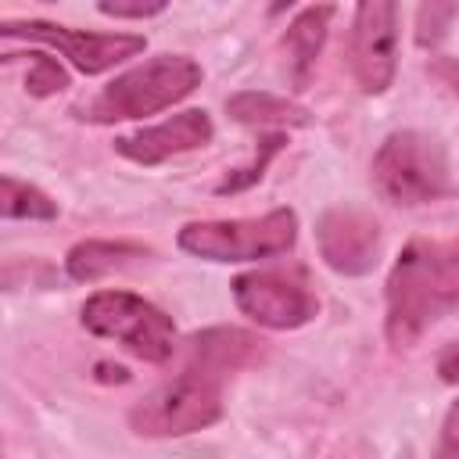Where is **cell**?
I'll use <instances>...</instances> for the list:
<instances>
[{
    "instance_id": "7",
    "label": "cell",
    "mask_w": 459,
    "mask_h": 459,
    "mask_svg": "<svg viewBox=\"0 0 459 459\" xmlns=\"http://www.w3.org/2000/svg\"><path fill=\"white\" fill-rule=\"evenodd\" d=\"M237 308L265 330H298L319 316L316 287L301 269H255L230 283Z\"/></svg>"
},
{
    "instance_id": "15",
    "label": "cell",
    "mask_w": 459,
    "mask_h": 459,
    "mask_svg": "<svg viewBox=\"0 0 459 459\" xmlns=\"http://www.w3.org/2000/svg\"><path fill=\"white\" fill-rule=\"evenodd\" d=\"M0 212L4 219H57V201H50V194H43L36 183H25L18 176H4L0 179Z\"/></svg>"
},
{
    "instance_id": "21",
    "label": "cell",
    "mask_w": 459,
    "mask_h": 459,
    "mask_svg": "<svg viewBox=\"0 0 459 459\" xmlns=\"http://www.w3.org/2000/svg\"><path fill=\"white\" fill-rule=\"evenodd\" d=\"M437 373L445 384H459V341L452 348H445V355L437 359Z\"/></svg>"
},
{
    "instance_id": "13",
    "label": "cell",
    "mask_w": 459,
    "mask_h": 459,
    "mask_svg": "<svg viewBox=\"0 0 459 459\" xmlns=\"http://www.w3.org/2000/svg\"><path fill=\"white\" fill-rule=\"evenodd\" d=\"M226 111L244 126H308L312 122V115L301 104L265 90H244L226 97Z\"/></svg>"
},
{
    "instance_id": "5",
    "label": "cell",
    "mask_w": 459,
    "mask_h": 459,
    "mask_svg": "<svg viewBox=\"0 0 459 459\" xmlns=\"http://www.w3.org/2000/svg\"><path fill=\"white\" fill-rule=\"evenodd\" d=\"M79 323L93 337L118 341L143 362H169L176 351V323L154 301L133 290H97L82 301Z\"/></svg>"
},
{
    "instance_id": "12",
    "label": "cell",
    "mask_w": 459,
    "mask_h": 459,
    "mask_svg": "<svg viewBox=\"0 0 459 459\" xmlns=\"http://www.w3.org/2000/svg\"><path fill=\"white\" fill-rule=\"evenodd\" d=\"M151 247L136 244V240H79L68 255H65V269L72 280L79 283H93L115 269H126L140 258H147Z\"/></svg>"
},
{
    "instance_id": "14",
    "label": "cell",
    "mask_w": 459,
    "mask_h": 459,
    "mask_svg": "<svg viewBox=\"0 0 459 459\" xmlns=\"http://www.w3.org/2000/svg\"><path fill=\"white\" fill-rule=\"evenodd\" d=\"M330 18H333V7H330V4H319V7L298 11V18L287 25L283 43H287V54H290V61H294V82H298V86L308 79V72H312L319 50H323L326 22H330Z\"/></svg>"
},
{
    "instance_id": "11",
    "label": "cell",
    "mask_w": 459,
    "mask_h": 459,
    "mask_svg": "<svg viewBox=\"0 0 459 459\" xmlns=\"http://www.w3.org/2000/svg\"><path fill=\"white\" fill-rule=\"evenodd\" d=\"M215 136V126L208 118L204 108H186L158 126H147V129H136L129 136H118L115 140V151L143 169L151 165H161L176 154H186V151H197L204 143H212Z\"/></svg>"
},
{
    "instance_id": "16",
    "label": "cell",
    "mask_w": 459,
    "mask_h": 459,
    "mask_svg": "<svg viewBox=\"0 0 459 459\" xmlns=\"http://www.w3.org/2000/svg\"><path fill=\"white\" fill-rule=\"evenodd\" d=\"M283 143H287V136H283V133H269V136H262V143H258V151H255V161H251V165H244V169H233V172L215 186V194H240V190L255 186V183L265 176L269 161L283 151Z\"/></svg>"
},
{
    "instance_id": "22",
    "label": "cell",
    "mask_w": 459,
    "mask_h": 459,
    "mask_svg": "<svg viewBox=\"0 0 459 459\" xmlns=\"http://www.w3.org/2000/svg\"><path fill=\"white\" fill-rule=\"evenodd\" d=\"M430 72H434L445 86H452V93H459V61L441 57V61H434V65H430Z\"/></svg>"
},
{
    "instance_id": "19",
    "label": "cell",
    "mask_w": 459,
    "mask_h": 459,
    "mask_svg": "<svg viewBox=\"0 0 459 459\" xmlns=\"http://www.w3.org/2000/svg\"><path fill=\"white\" fill-rule=\"evenodd\" d=\"M434 459H459V398L445 409V420H441V430H437Z\"/></svg>"
},
{
    "instance_id": "6",
    "label": "cell",
    "mask_w": 459,
    "mask_h": 459,
    "mask_svg": "<svg viewBox=\"0 0 459 459\" xmlns=\"http://www.w3.org/2000/svg\"><path fill=\"white\" fill-rule=\"evenodd\" d=\"M298 240L294 208H273L255 219H204L186 222L176 244L204 262H258L290 251Z\"/></svg>"
},
{
    "instance_id": "8",
    "label": "cell",
    "mask_w": 459,
    "mask_h": 459,
    "mask_svg": "<svg viewBox=\"0 0 459 459\" xmlns=\"http://www.w3.org/2000/svg\"><path fill=\"white\" fill-rule=\"evenodd\" d=\"M4 39H36L47 43L54 50H61V57H68L82 75H100L136 54H143L147 39L136 32H86V29H72V25H54V22H4L0 25Z\"/></svg>"
},
{
    "instance_id": "4",
    "label": "cell",
    "mask_w": 459,
    "mask_h": 459,
    "mask_svg": "<svg viewBox=\"0 0 459 459\" xmlns=\"http://www.w3.org/2000/svg\"><path fill=\"white\" fill-rule=\"evenodd\" d=\"M373 186L398 208H416L452 194L445 143L420 129H394L373 154Z\"/></svg>"
},
{
    "instance_id": "10",
    "label": "cell",
    "mask_w": 459,
    "mask_h": 459,
    "mask_svg": "<svg viewBox=\"0 0 459 459\" xmlns=\"http://www.w3.org/2000/svg\"><path fill=\"white\" fill-rule=\"evenodd\" d=\"M319 258L341 276H366L377 265L380 251V226L366 208L337 204L326 208L316 222Z\"/></svg>"
},
{
    "instance_id": "9",
    "label": "cell",
    "mask_w": 459,
    "mask_h": 459,
    "mask_svg": "<svg viewBox=\"0 0 459 459\" xmlns=\"http://www.w3.org/2000/svg\"><path fill=\"white\" fill-rule=\"evenodd\" d=\"M351 72L366 97L384 93L398 72V7L362 0L351 18Z\"/></svg>"
},
{
    "instance_id": "1",
    "label": "cell",
    "mask_w": 459,
    "mask_h": 459,
    "mask_svg": "<svg viewBox=\"0 0 459 459\" xmlns=\"http://www.w3.org/2000/svg\"><path fill=\"white\" fill-rule=\"evenodd\" d=\"M262 355V341L237 326H212L190 341L186 366L129 409L140 437H183L204 430L226 412V380Z\"/></svg>"
},
{
    "instance_id": "17",
    "label": "cell",
    "mask_w": 459,
    "mask_h": 459,
    "mask_svg": "<svg viewBox=\"0 0 459 459\" xmlns=\"http://www.w3.org/2000/svg\"><path fill=\"white\" fill-rule=\"evenodd\" d=\"M18 57H25V93H32V97H50V93H61V90L68 86L65 65H57L50 54L29 50V54H18Z\"/></svg>"
},
{
    "instance_id": "18",
    "label": "cell",
    "mask_w": 459,
    "mask_h": 459,
    "mask_svg": "<svg viewBox=\"0 0 459 459\" xmlns=\"http://www.w3.org/2000/svg\"><path fill=\"white\" fill-rule=\"evenodd\" d=\"M455 14H459L455 4H423V7L416 11V43H420V47L437 43Z\"/></svg>"
},
{
    "instance_id": "20",
    "label": "cell",
    "mask_w": 459,
    "mask_h": 459,
    "mask_svg": "<svg viewBox=\"0 0 459 459\" xmlns=\"http://www.w3.org/2000/svg\"><path fill=\"white\" fill-rule=\"evenodd\" d=\"M97 11H100V14H108V18H136V22H143V18L161 14V11H165V0H151V4H143V0H136V4L100 0V4H97Z\"/></svg>"
},
{
    "instance_id": "2",
    "label": "cell",
    "mask_w": 459,
    "mask_h": 459,
    "mask_svg": "<svg viewBox=\"0 0 459 459\" xmlns=\"http://www.w3.org/2000/svg\"><path fill=\"white\" fill-rule=\"evenodd\" d=\"M459 308V237L409 240L384 283V333L391 348H412L434 323Z\"/></svg>"
},
{
    "instance_id": "3",
    "label": "cell",
    "mask_w": 459,
    "mask_h": 459,
    "mask_svg": "<svg viewBox=\"0 0 459 459\" xmlns=\"http://www.w3.org/2000/svg\"><path fill=\"white\" fill-rule=\"evenodd\" d=\"M201 86V65L186 54H154L129 72L115 75L97 97H90L79 111L82 122H126V118H147L158 115L183 97H190Z\"/></svg>"
}]
</instances>
